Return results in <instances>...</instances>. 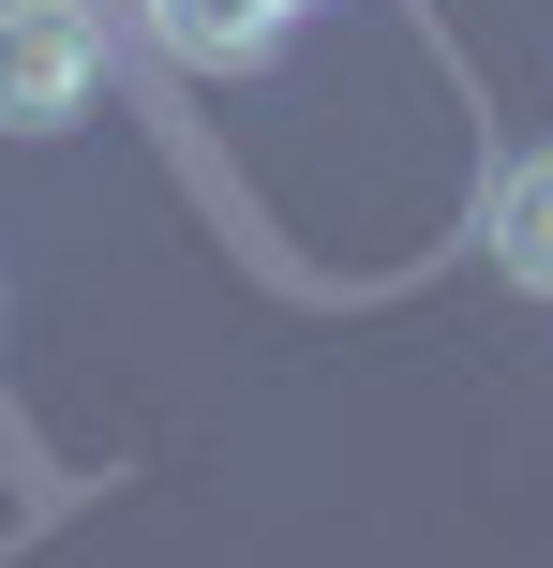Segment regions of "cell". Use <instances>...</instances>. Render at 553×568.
<instances>
[{"label": "cell", "mask_w": 553, "mask_h": 568, "mask_svg": "<svg viewBox=\"0 0 553 568\" xmlns=\"http://www.w3.org/2000/svg\"><path fill=\"white\" fill-rule=\"evenodd\" d=\"M90 75H105L90 0H0V135H75Z\"/></svg>", "instance_id": "obj_1"}, {"label": "cell", "mask_w": 553, "mask_h": 568, "mask_svg": "<svg viewBox=\"0 0 553 568\" xmlns=\"http://www.w3.org/2000/svg\"><path fill=\"white\" fill-rule=\"evenodd\" d=\"M479 240H494V270L524 284V300H553V150H509V165H494Z\"/></svg>", "instance_id": "obj_2"}]
</instances>
